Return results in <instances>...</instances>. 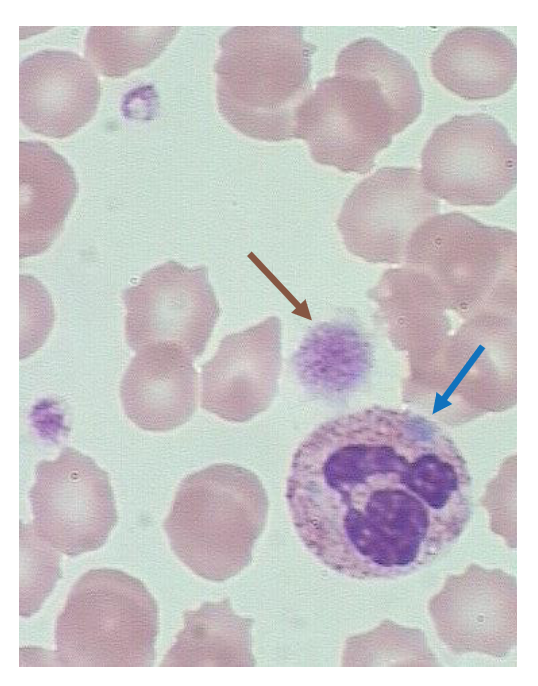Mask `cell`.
Returning <instances> with one entry per match:
<instances>
[{"label": "cell", "mask_w": 538, "mask_h": 686, "mask_svg": "<svg viewBox=\"0 0 538 686\" xmlns=\"http://www.w3.org/2000/svg\"><path fill=\"white\" fill-rule=\"evenodd\" d=\"M122 299L132 350L171 345L193 361L203 354L221 313L207 267L189 268L173 260L145 272Z\"/></svg>", "instance_id": "9c48e42d"}, {"label": "cell", "mask_w": 538, "mask_h": 686, "mask_svg": "<svg viewBox=\"0 0 538 686\" xmlns=\"http://www.w3.org/2000/svg\"><path fill=\"white\" fill-rule=\"evenodd\" d=\"M219 49L214 72L221 116L252 139H293L317 50L304 39L303 27H232L220 37Z\"/></svg>", "instance_id": "7a4b0ae2"}, {"label": "cell", "mask_w": 538, "mask_h": 686, "mask_svg": "<svg viewBox=\"0 0 538 686\" xmlns=\"http://www.w3.org/2000/svg\"><path fill=\"white\" fill-rule=\"evenodd\" d=\"M291 364L309 390L338 392L358 384L366 375L371 366V348L354 327L326 322L305 336Z\"/></svg>", "instance_id": "e0dca14e"}, {"label": "cell", "mask_w": 538, "mask_h": 686, "mask_svg": "<svg viewBox=\"0 0 538 686\" xmlns=\"http://www.w3.org/2000/svg\"><path fill=\"white\" fill-rule=\"evenodd\" d=\"M179 27L91 26L85 55L103 76L122 78L152 63L173 40Z\"/></svg>", "instance_id": "d6986e66"}, {"label": "cell", "mask_w": 538, "mask_h": 686, "mask_svg": "<svg viewBox=\"0 0 538 686\" xmlns=\"http://www.w3.org/2000/svg\"><path fill=\"white\" fill-rule=\"evenodd\" d=\"M281 336L276 316L225 336L201 368V407L238 423L265 411L278 392Z\"/></svg>", "instance_id": "8fae6325"}, {"label": "cell", "mask_w": 538, "mask_h": 686, "mask_svg": "<svg viewBox=\"0 0 538 686\" xmlns=\"http://www.w3.org/2000/svg\"><path fill=\"white\" fill-rule=\"evenodd\" d=\"M101 86L92 64L72 51L44 49L19 66V117L32 133L62 139L95 115Z\"/></svg>", "instance_id": "7c38bea8"}, {"label": "cell", "mask_w": 538, "mask_h": 686, "mask_svg": "<svg viewBox=\"0 0 538 686\" xmlns=\"http://www.w3.org/2000/svg\"><path fill=\"white\" fill-rule=\"evenodd\" d=\"M269 500L252 471L217 463L187 475L163 522L170 547L194 574L225 581L252 561Z\"/></svg>", "instance_id": "3957f363"}, {"label": "cell", "mask_w": 538, "mask_h": 686, "mask_svg": "<svg viewBox=\"0 0 538 686\" xmlns=\"http://www.w3.org/2000/svg\"><path fill=\"white\" fill-rule=\"evenodd\" d=\"M420 173L427 189L449 204L493 206L517 183V148L495 118L454 116L427 140Z\"/></svg>", "instance_id": "52a82bcc"}, {"label": "cell", "mask_w": 538, "mask_h": 686, "mask_svg": "<svg viewBox=\"0 0 538 686\" xmlns=\"http://www.w3.org/2000/svg\"><path fill=\"white\" fill-rule=\"evenodd\" d=\"M439 211L440 201L420 171L383 167L353 188L336 223L354 256L370 263L401 264L415 231Z\"/></svg>", "instance_id": "30bf717a"}, {"label": "cell", "mask_w": 538, "mask_h": 686, "mask_svg": "<svg viewBox=\"0 0 538 686\" xmlns=\"http://www.w3.org/2000/svg\"><path fill=\"white\" fill-rule=\"evenodd\" d=\"M20 259L46 251L78 193L68 161L42 141L19 142Z\"/></svg>", "instance_id": "5bb4252c"}, {"label": "cell", "mask_w": 538, "mask_h": 686, "mask_svg": "<svg viewBox=\"0 0 538 686\" xmlns=\"http://www.w3.org/2000/svg\"><path fill=\"white\" fill-rule=\"evenodd\" d=\"M435 79L467 100L501 96L517 76V49L504 33L482 26L450 31L431 56Z\"/></svg>", "instance_id": "9a60e30c"}, {"label": "cell", "mask_w": 538, "mask_h": 686, "mask_svg": "<svg viewBox=\"0 0 538 686\" xmlns=\"http://www.w3.org/2000/svg\"><path fill=\"white\" fill-rule=\"evenodd\" d=\"M404 265L425 274L447 308L469 314L515 312L517 235L461 212L437 214L411 237Z\"/></svg>", "instance_id": "5b68a950"}, {"label": "cell", "mask_w": 538, "mask_h": 686, "mask_svg": "<svg viewBox=\"0 0 538 686\" xmlns=\"http://www.w3.org/2000/svg\"><path fill=\"white\" fill-rule=\"evenodd\" d=\"M29 500L34 534L69 557L99 549L118 521L108 473L72 447L37 463Z\"/></svg>", "instance_id": "ba28073f"}, {"label": "cell", "mask_w": 538, "mask_h": 686, "mask_svg": "<svg viewBox=\"0 0 538 686\" xmlns=\"http://www.w3.org/2000/svg\"><path fill=\"white\" fill-rule=\"evenodd\" d=\"M184 627L165 654L161 667L255 666L253 620L236 615L229 598L205 602L183 614Z\"/></svg>", "instance_id": "2e32d148"}, {"label": "cell", "mask_w": 538, "mask_h": 686, "mask_svg": "<svg viewBox=\"0 0 538 686\" xmlns=\"http://www.w3.org/2000/svg\"><path fill=\"white\" fill-rule=\"evenodd\" d=\"M159 608L144 583L121 570L84 573L56 619L53 662L70 667H151Z\"/></svg>", "instance_id": "277c9868"}, {"label": "cell", "mask_w": 538, "mask_h": 686, "mask_svg": "<svg viewBox=\"0 0 538 686\" xmlns=\"http://www.w3.org/2000/svg\"><path fill=\"white\" fill-rule=\"evenodd\" d=\"M59 551L20 523V615L35 613L61 577Z\"/></svg>", "instance_id": "ffe728a7"}, {"label": "cell", "mask_w": 538, "mask_h": 686, "mask_svg": "<svg viewBox=\"0 0 538 686\" xmlns=\"http://www.w3.org/2000/svg\"><path fill=\"white\" fill-rule=\"evenodd\" d=\"M179 348L157 344L136 352L120 383L126 416L139 428L166 432L195 413L198 374Z\"/></svg>", "instance_id": "4fadbf2b"}, {"label": "cell", "mask_w": 538, "mask_h": 686, "mask_svg": "<svg viewBox=\"0 0 538 686\" xmlns=\"http://www.w3.org/2000/svg\"><path fill=\"white\" fill-rule=\"evenodd\" d=\"M335 70L355 73L374 81L390 108L397 133L422 112L423 91L417 71L401 53L381 41L365 37L344 47Z\"/></svg>", "instance_id": "ac0fdd59"}, {"label": "cell", "mask_w": 538, "mask_h": 686, "mask_svg": "<svg viewBox=\"0 0 538 686\" xmlns=\"http://www.w3.org/2000/svg\"><path fill=\"white\" fill-rule=\"evenodd\" d=\"M396 134L392 112L377 84L335 70L298 108L294 138L306 142L315 162L344 173L366 174Z\"/></svg>", "instance_id": "8992f818"}, {"label": "cell", "mask_w": 538, "mask_h": 686, "mask_svg": "<svg viewBox=\"0 0 538 686\" xmlns=\"http://www.w3.org/2000/svg\"><path fill=\"white\" fill-rule=\"evenodd\" d=\"M286 500L298 537L324 566L353 579H395L460 538L472 481L436 422L374 406L307 435L292 458Z\"/></svg>", "instance_id": "6da1fadb"}]
</instances>
